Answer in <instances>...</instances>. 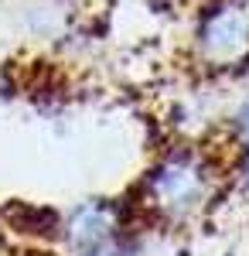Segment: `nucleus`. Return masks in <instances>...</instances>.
Instances as JSON below:
<instances>
[{
	"mask_svg": "<svg viewBox=\"0 0 249 256\" xmlns=\"http://www.w3.org/2000/svg\"><path fill=\"white\" fill-rule=\"evenodd\" d=\"M65 236H68V246L76 256H134L130 239L116 229L113 216L102 205L76 208L65 226Z\"/></svg>",
	"mask_w": 249,
	"mask_h": 256,
	"instance_id": "f257e3e1",
	"label": "nucleus"
},
{
	"mask_svg": "<svg viewBox=\"0 0 249 256\" xmlns=\"http://www.w3.org/2000/svg\"><path fill=\"white\" fill-rule=\"evenodd\" d=\"M150 192L168 208H188L198 198V168L184 158L164 160L150 174Z\"/></svg>",
	"mask_w": 249,
	"mask_h": 256,
	"instance_id": "f03ea898",
	"label": "nucleus"
},
{
	"mask_svg": "<svg viewBox=\"0 0 249 256\" xmlns=\"http://www.w3.org/2000/svg\"><path fill=\"white\" fill-rule=\"evenodd\" d=\"M239 126H242V134H246V140H249V106L239 113Z\"/></svg>",
	"mask_w": 249,
	"mask_h": 256,
	"instance_id": "7ed1b4c3",
	"label": "nucleus"
}]
</instances>
